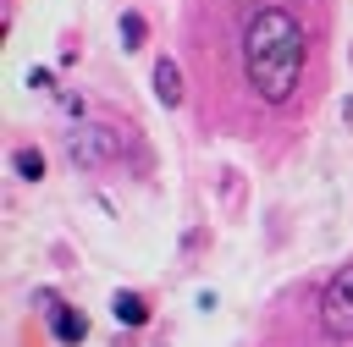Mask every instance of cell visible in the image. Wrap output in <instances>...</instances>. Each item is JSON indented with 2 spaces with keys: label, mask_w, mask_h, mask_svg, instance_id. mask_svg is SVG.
<instances>
[{
  "label": "cell",
  "mask_w": 353,
  "mask_h": 347,
  "mask_svg": "<svg viewBox=\"0 0 353 347\" xmlns=\"http://www.w3.org/2000/svg\"><path fill=\"white\" fill-rule=\"evenodd\" d=\"M243 72L265 105H287L303 77V28L292 11L265 6L243 28Z\"/></svg>",
  "instance_id": "obj_1"
},
{
  "label": "cell",
  "mask_w": 353,
  "mask_h": 347,
  "mask_svg": "<svg viewBox=\"0 0 353 347\" xmlns=\"http://www.w3.org/2000/svg\"><path fill=\"white\" fill-rule=\"evenodd\" d=\"M66 154H72V165L99 171V165L121 160V132H116V127H105V121H83V127H72Z\"/></svg>",
  "instance_id": "obj_2"
},
{
  "label": "cell",
  "mask_w": 353,
  "mask_h": 347,
  "mask_svg": "<svg viewBox=\"0 0 353 347\" xmlns=\"http://www.w3.org/2000/svg\"><path fill=\"white\" fill-rule=\"evenodd\" d=\"M320 325L336 341H353V264H342L320 292Z\"/></svg>",
  "instance_id": "obj_3"
},
{
  "label": "cell",
  "mask_w": 353,
  "mask_h": 347,
  "mask_svg": "<svg viewBox=\"0 0 353 347\" xmlns=\"http://www.w3.org/2000/svg\"><path fill=\"white\" fill-rule=\"evenodd\" d=\"M39 297L50 303V330H55V341H61V347H77V341L88 336V314L72 308V303H61L55 292H39Z\"/></svg>",
  "instance_id": "obj_4"
},
{
  "label": "cell",
  "mask_w": 353,
  "mask_h": 347,
  "mask_svg": "<svg viewBox=\"0 0 353 347\" xmlns=\"http://www.w3.org/2000/svg\"><path fill=\"white\" fill-rule=\"evenodd\" d=\"M154 99L171 110V105H182V66L171 61V55H160L154 61Z\"/></svg>",
  "instance_id": "obj_5"
},
{
  "label": "cell",
  "mask_w": 353,
  "mask_h": 347,
  "mask_svg": "<svg viewBox=\"0 0 353 347\" xmlns=\"http://www.w3.org/2000/svg\"><path fill=\"white\" fill-rule=\"evenodd\" d=\"M110 314H116L121 325H132V330L149 325V303H143L138 292H116V297H110Z\"/></svg>",
  "instance_id": "obj_6"
},
{
  "label": "cell",
  "mask_w": 353,
  "mask_h": 347,
  "mask_svg": "<svg viewBox=\"0 0 353 347\" xmlns=\"http://www.w3.org/2000/svg\"><path fill=\"white\" fill-rule=\"evenodd\" d=\"M11 165H17V176H22V182H39V176H44V154H39V149H17V154H11Z\"/></svg>",
  "instance_id": "obj_7"
},
{
  "label": "cell",
  "mask_w": 353,
  "mask_h": 347,
  "mask_svg": "<svg viewBox=\"0 0 353 347\" xmlns=\"http://www.w3.org/2000/svg\"><path fill=\"white\" fill-rule=\"evenodd\" d=\"M138 44H143V17L121 11V50H138Z\"/></svg>",
  "instance_id": "obj_8"
},
{
  "label": "cell",
  "mask_w": 353,
  "mask_h": 347,
  "mask_svg": "<svg viewBox=\"0 0 353 347\" xmlns=\"http://www.w3.org/2000/svg\"><path fill=\"white\" fill-rule=\"evenodd\" d=\"M50 83H55V77H50L44 66H33V72H28V88H39V94H50Z\"/></svg>",
  "instance_id": "obj_9"
}]
</instances>
